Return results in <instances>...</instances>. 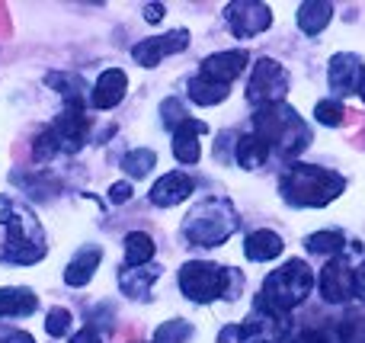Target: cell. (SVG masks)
<instances>
[{"instance_id":"1","label":"cell","mask_w":365,"mask_h":343,"mask_svg":"<svg viewBox=\"0 0 365 343\" xmlns=\"http://www.w3.org/2000/svg\"><path fill=\"white\" fill-rule=\"evenodd\" d=\"M45 257V235L26 205L0 196V263L29 267Z\"/></svg>"},{"instance_id":"2","label":"cell","mask_w":365,"mask_h":343,"mask_svg":"<svg viewBox=\"0 0 365 343\" xmlns=\"http://www.w3.org/2000/svg\"><path fill=\"white\" fill-rule=\"evenodd\" d=\"M282 199L298 209H321V205L334 203L343 190L346 180L334 170H324L317 164H292L279 180Z\"/></svg>"},{"instance_id":"3","label":"cell","mask_w":365,"mask_h":343,"mask_svg":"<svg viewBox=\"0 0 365 343\" xmlns=\"http://www.w3.org/2000/svg\"><path fill=\"white\" fill-rule=\"evenodd\" d=\"M253 135L266 141L272 151H279L282 158H295L308 148L311 132L302 119L295 116V109L285 103H272V106L257 109L253 116Z\"/></svg>"},{"instance_id":"4","label":"cell","mask_w":365,"mask_h":343,"mask_svg":"<svg viewBox=\"0 0 365 343\" xmlns=\"http://www.w3.org/2000/svg\"><path fill=\"white\" fill-rule=\"evenodd\" d=\"M237 231V212L227 199L208 196L182 218V237L199 247H218Z\"/></svg>"},{"instance_id":"5","label":"cell","mask_w":365,"mask_h":343,"mask_svg":"<svg viewBox=\"0 0 365 343\" xmlns=\"http://www.w3.org/2000/svg\"><path fill=\"white\" fill-rule=\"evenodd\" d=\"M180 289L189 302H199V305H208V302L221 299H234L240 289V276L231 273L227 267H218V263H202V260H189L186 267L180 270Z\"/></svg>"},{"instance_id":"6","label":"cell","mask_w":365,"mask_h":343,"mask_svg":"<svg viewBox=\"0 0 365 343\" xmlns=\"http://www.w3.org/2000/svg\"><path fill=\"white\" fill-rule=\"evenodd\" d=\"M311 286H314V276H311L308 263L304 260H289L282 270H276L272 276H266L259 299H263L269 308H276V312L289 314L298 302L308 299Z\"/></svg>"},{"instance_id":"7","label":"cell","mask_w":365,"mask_h":343,"mask_svg":"<svg viewBox=\"0 0 365 343\" xmlns=\"http://www.w3.org/2000/svg\"><path fill=\"white\" fill-rule=\"evenodd\" d=\"M285 90H289V71L279 61H272V58H259L253 64L250 81H247V100H250V106H257V109L272 106V103H279L285 96Z\"/></svg>"},{"instance_id":"8","label":"cell","mask_w":365,"mask_h":343,"mask_svg":"<svg viewBox=\"0 0 365 343\" xmlns=\"http://www.w3.org/2000/svg\"><path fill=\"white\" fill-rule=\"evenodd\" d=\"M240 343H282L289 334V314L269 308L263 299H257L253 314L240 327H234Z\"/></svg>"},{"instance_id":"9","label":"cell","mask_w":365,"mask_h":343,"mask_svg":"<svg viewBox=\"0 0 365 343\" xmlns=\"http://www.w3.org/2000/svg\"><path fill=\"white\" fill-rule=\"evenodd\" d=\"M247 64H250V55H247L244 48L218 51V55H208L205 61H202V68H199V74H195V81L208 83V87L227 90L234 77H240V74L247 71Z\"/></svg>"},{"instance_id":"10","label":"cell","mask_w":365,"mask_h":343,"mask_svg":"<svg viewBox=\"0 0 365 343\" xmlns=\"http://www.w3.org/2000/svg\"><path fill=\"white\" fill-rule=\"evenodd\" d=\"M225 16L237 39L259 36L272 26V10L266 4H257V0H234V4H227Z\"/></svg>"},{"instance_id":"11","label":"cell","mask_w":365,"mask_h":343,"mask_svg":"<svg viewBox=\"0 0 365 343\" xmlns=\"http://www.w3.org/2000/svg\"><path fill=\"white\" fill-rule=\"evenodd\" d=\"M189 45V32L186 29H173L167 36H154V39H145L132 48V58L141 64V68H158L167 55H177Z\"/></svg>"},{"instance_id":"12","label":"cell","mask_w":365,"mask_h":343,"mask_svg":"<svg viewBox=\"0 0 365 343\" xmlns=\"http://www.w3.org/2000/svg\"><path fill=\"white\" fill-rule=\"evenodd\" d=\"M365 81V68L359 61V55H349V51H340V55L330 58V68H327V83L336 96H349V93H359Z\"/></svg>"},{"instance_id":"13","label":"cell","mask_w":365,"mask_h":343,"mask_svg":"<svg viewBox=\"0 0 365 343\" xmlns=\"http://www.w3.org/2000/svg\"><path fill=\"white\" fill-rule=\"evenodd\" d=\"M55 135L61 141V151H81L83 141H87V132H90V119L83 116V103L81 100H68V109L58 116L55 126Z\"/></svg>"},{"instance_id":"14","label":"cell","mask_w":365,"mask_h":343,"mask_svg":"<svg viewBox=\"0 0 365 343\" xmlns=\"http://www.w3.org/2000/svg\"><path fill=\"white\" fill-rule=\"evenodd\" d=\"M356 292V273L346 257H334L321 273V295L327 302H346Z\"/></svg>"},{"instance_id":"15","label":"cell","mask_w":365,"mask_h":343,"mask_svg":"<svg viewBox=\"0 0 365 343\" xmlns=\"http://www.w3.org/2000/svg\"><path fill=\"white\" fill-rule=\"evenodd\" d=\"M125 90H128L125 71L109 68V71H103L100 81H96L93 90H90V103H93L96 109H113V106H119V103H122Z\"/></svg>"},{"instance_id":"16","label":"cell","mask_w":365,"mask_h":343,"mask_svg":"<svg viewBox=\"0 0 365 343\" xmlns=\"http://www.w3.org/2000/svg\"><path fill=\"white\" fill-rule=\"evenodd\" d=\"M192 190H195L192 177H186V173H167V177H160L151 186V203L160 205V209H170V205H180L182 199H189Z\"/></svg>"},{"instance_id":"17","label":"cell","mask_w":365,"mask_h":343,"mask_svg":"<svg viewBox=\"0 0 365 343\" xmlns=\"http://www.w3.org/2000/svg\"><path fill=\"white\" fill-rule=\"evenodd\" d=\"M205 132V122H195V119H186L173 128V154H177L180 164H195L202 154L199 148V135Z\"/></svg>"},{"instance_id":"18","label":"cell","mask_w":365,"mask_h":343,"mask_svg":"<svg viewBox=\"0 0 365 343\" xmlns=\"http://www.w3.org/2000/svg\"><path fill=\"white\" fill-rule=\"evenodd\" d=\"M160 276V267L145 263V267H122L119 270V289L128 299H148L151 295V282Z\"/></svg>"},{"instance_id":"19","label":"cell","mask_w":365,"mask_h":343,"mask_svg":"<svg viewBox=\"0 0 365 343\" xmlns=\"http://www.w3.org/2000/svg\"><path fill=\"white\" fill-rule=\"evenodd\" d=\"M100 260H103V250L100 247H83L81 254H77L74 260L64 267V282H68V286H74V289L87 286V282L93 280Z\"/></svg>"},{"instance_id":"20","label":"cell","mask_w":365,"mask_h":343,"mask_svg":"<svg viewBox=\"0 0 365 343\" xmlns=\"http://www.w3.org/2000/svg\"><path fill=\"white\" fill-rule=\"evenodd\" d=\"M36 308H38V299L32 295V289L26 286L0 289V318H26Z\"/></svg>"},{"instance_id":"21","label":"cell","mask_w":365,"mask_h":343,"mask_svg":"<svg viewBox=\"0 0 365 343\" xmlns=\"http://www.w3.org/2000/svg\"><path fill=\"white\" fill-rule=\"evenodd\" d=\"M244 254H247V260L266 263V260L282 254V237H279L276 231H266V228L253 231V235H247V241H244Z\"/></svg>"},{"instance_id":"22","label":"cell","mask_w":365,"mask_h":343,"mask_svg":"<svg viewBox=\"0 0 365 343\" xmlns=\"http://www.w3.org/2000/svg\"><path fill=\"white\" fill-rule=\"evenodd\" d=\"M330 16H334V6L321 4V0H308V4H302L298 13H295L298 29H302L304 36H317V32H324V26L330 23Z\"/></svg>"},{"instance_id":"23","label":"cell","mask_w":365,"mask_h":343,"mask_svg":"<svg viewBox=\"0 0 365 343\" xmlns=\"http://www.w3.org/2000/svg\"><path fill=\"white\" fill-rule=\"evenodd\" d=\"M272 158V148L266 145L259 135H240L237 141V164L244 167V170H257V167H263L266 160Z\"/></svg>"},{"instance_id":"24","label":"cell","mask_w":365,"mask_h":343,"mask_svg":"<svg viewBox=\"0 0 365 343\" xmlns=\"http://www.w3.org/2000/svg\"><path fill=\"white\" fill-rule=\"evenodd\" d=\"M154 257V241L145 231H132L125 235V267H145Z\"/></svg>"},{"instance_id":"25","label":"cell","mask_w":365,"mask_h":343,"mask_svg":"<svg viewBox=\"0 0 365 343\" xmlns=\"http://www.w3.org/2000/svg\"><path fill=\"white\" fill-rule=\"evenodd\" d=\"M304 244H308L311 254L340 257V254H343V247H346V237H343L340 231H317V235H311Z\"/></svg>"},{"instance_id":"26","label":"cell","mask_w":365,"mask_h":343,"mask_svg":"<svg viewBox=\"0 0 365 343\" xmlns=\"http://www.w3.org/2000/svg\"><path fill=\"white\" fill-rule=\"evenodd\" d=\"M154 164H158V154H154L151 148H135V151H128L125 160H122L128 177H145V173H151Z\"/></svg>"},{"instance_id":"27","label":"cell","mask_w":365,"mask_h":343,"mask_svg":"<svg viewBox=\"0 0 365 343\" xmlns=\"http://www.w3.org/2000/svg\"><path fill=\"white\" fill-rule=\"evenodd\" d=\"M58 151H61V141H58L55 128H45V132L36 135V141H32V158H36L38 164H48Z\"/></svg>"},{"instance_id":"28","label":"cell","mask_w":365,"mask_h":343,"mask_svg":"<svg viewBox=\"0 0 365 343\" xmlns=\"http://www.w3.org/2000/svg\"><path fill=\"white\" fill-rule=\"evenodd\" d=\"M189 337H192V324L173 318V321H167V324L158 327V334H154V343H186Z\"/></svg>"},{"instance_id":"29","label":"cell","mask_w":365,"mask_h":343,"mask_svg":"<svg viewBox=\"0 0 365 343\" xmlns=\"http://www.w3.org/2000/svg\"><path fill=\"white\" fill-rule=\"evenodd\" d=\"M314 116H317L321 126H343L346 116H349V109L343 106V103H336V100H321L317 103V109H314Z\"/></svg>"},{"instance_id":"30","label":"cell","mask_w":365,"mask_h":343,"mask_svg":"<svg viewBox=\"0 0 365 343\" xmlns=\"http://www.w3.org/2000/svg\"><path fill=\"white\" fill-rule=\"evenodd\" d=\"M340 343H365V312L346 314L340 324Z\"/></svg>"},{"instance_id":"31","label":"cell","mask_w":365,"mask_h":343,"mask_svg":"<svg viewBox=\"0 0 365 343\" xmlns=\"http://www.w3.org/2000/svg\"><path fill=\"white\" fill-rule=\"evenodd\" d=\"M71 312L68 308H51L48 312V321H45V331L51 334V337H64V334L71 331Z\"/></svg>"},{"instance_id":"32","label":"cell","mask_w":365,"mask_h":343,"mask_svg":"<svg viewBox=\"0 0 365 343\" xmlns=\"http://www.w3.org/2000/svg\"><path fill=\"white\" fill-rule=\"evenodd\" d=\"M160 113H164V122H167V126H173V128H177L180 122L189 119V116L182 113L180 100H164V103H160Z\"/></svg>"},{"instance_id":"33","label":"cell","mask_w":365,"mask_h":343,"mask_svg":"<svg viewBox=\"0 0 365 343\" xmlns=\"http://www.w3.org/2000/svg\"><path fill=\"white\" fill-rule=\"evenodd\" d=\"M128 199H132V186L113 183V190H109V203H128Z\"/></svg>"},{"instance_id":"34","label":"cell","mask_w":365,"mask_h":343,"mask_svg":"<svg viewBox=\"0 0 365 343\" xmlns=\"http://www.w3.org/2000/svg\"><path fill=\"white\" fill-rule=\"evenodd\" d=\"M292 343H330V340H327V334L324 331H302Z\"/></svg>"},{"instance_id":"35","label":"cell","mask_w":365,"mask_h":343,"mask_svg":"<svg viewBox=\"0 0 365 343\" xmlns=\"http://www.w3.org/2000/svg\"><path fill=\"white\" fill-rule=\"evenodd\" d=\"M145 19L148 23H160L164 19V4H145Z\"/></svg>"},{"instance_id":"36","label":"cell","mask_w":365,"mask_h":343,"mask_svg":"<svg viewBox=\"0 0 365 343\" xmlns=\"http://www.w3.org/2000/svg\"><path fill=\"white\" fill-rule=\"evenodd\" d=\"M0 343H36V340L23 331H6V334H0Z\"/></svg>"},{"instance_id":"37","label":"cell","mask_w":365,"mask_h":343,"mask_svg":"<svg viewBox=\"0 0 365 343\" xmlns=\"http://www.w3.org/2000/svg\"><path fill=\"white\" fill-rule=\"evenodd\" d=\"M71 343H103V340H100V334H96L93 327H83V331L77 334V337L71 340Z\"/></svg>"},{"instance_id":"38","label":"cell","mask_w":365,"mask_h":343,"mask_svg":"<svg viewBox=\"0 0 365 343\" xmlns=\"http://www.w3.org/2000/svg\"><path fill=\"white\" fill-rule=\"evenodd\" d=\"M356 295H359V299H365V263L359 270H356Z\"/></svg>"},{"instance_id":"39","label":"cell","mask_w":365,"mask_h":343,"mask_svg":"<svg viewBox=\"0 0 365 343\" xmlns=\"http://www.w3.org/2000/svg\"><path fill=\"white\" fill-rule=\"evenodd\" d=\"M359 96H362V100H365V81H362V87H359Z\"/></svg>"}]
</instances>
